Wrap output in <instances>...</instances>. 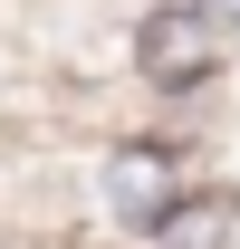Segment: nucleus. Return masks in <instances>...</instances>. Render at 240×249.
Listing matches in <instances>:
<instances>
[{
	"label": "nucleus",
	"instance_id": "1",
	"mask_svg": "<svg viewBox=\"0 0 240 249\" xmlns=\"http://www.w3.org/2000/svg\"><path fill=\"white\" fill-rule=\"evenodd\" d=\"M221 58H231V29L211 0H144L125 19V77L163 106H202L221 87Z\"/></svg>",
	"mask_w": 240,
	"mask_h": 249
},
{
	"label": "nucleus",
	"instance_id": "2",
	"mask_svg": "<svg viewBox=\"0 0 240 249\" xmlns=\"http://www.w3.org/2000/svg\"><path fill=\"white\" fill-rule=\"evenodd\" d=\"M135 249H240V192L221 182V173H202V182L182 192Z\"/></svg>",
	"mask_w": 240,
	"mask_h": 249
}]
</instances>
